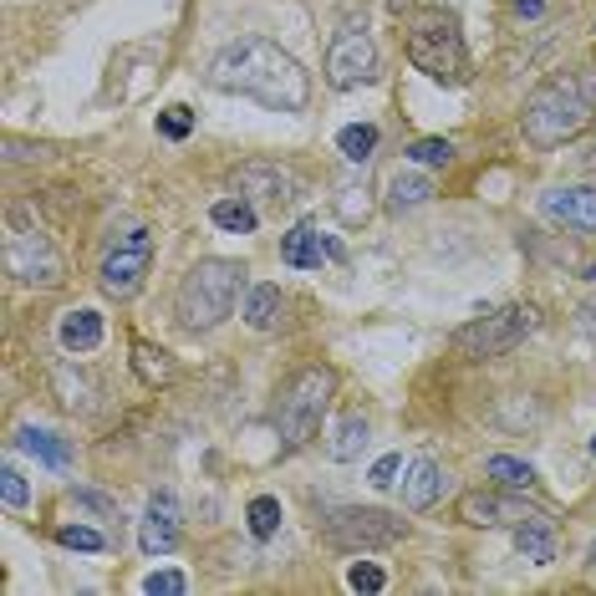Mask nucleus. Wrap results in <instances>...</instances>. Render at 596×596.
<instances>
[{
    "label": "nucleus",
    "mask_w": 596,
    "mask_h": 596,
    "mask_svg": "<svg viewBox=\"0 0 596 596\" xmlns=\"http://www.w3.org/2000/svg\"><path fill=\"white\" fill-rule=\"evenodd\" d=\"M209 82L220 92L255 97L260 107H270V113H301V107L311 102L306 67L291 57V51H281L276 41H265V36H240V41L220 46L214 62H209Z\"/></svg>",
    "instance_id": "1"
},
{
    "label": "nucleus",
    "mask_w": 596,
    "mask_h": 596,
    "mask_svg": "<svg viewBox=\"0 0 596 596\" xmlns=\"http://www.w3.org/2000/svg\"><path fill=\"white\" fill-rule=\"evenodd\" d=\"M245 276L250 270L240 260H199L189 276L179 281V296H174V316L184 332H214L235 316V301L245 291Z\"/></svg>",
    "instance_id": "2"
},
{
    "label": "nucleus",
    "mask_w": 596,
    "mask_h": 596,
    "mask_svg": "<svg viewBox=\"0 0 596 596\" xmlns=\"http://www.w3.org/2000/svg\"><path fill=\"white\" fill-rule=\"evenodd\" d=\"M591 113H596V107L586 102L576 77H566V72L546 77L525 97V138L535 148H561V143H571L591 123Z\"/></svg>",
    "instance_id": "3"
},
{
    "label": "nucleus",
    "mask_w": 596,
    "mask_h": 596,
    "mask_svg": "<svg viewBox=\"0 0 596 596\" xmlns=\"http://www.w3.org/2000/svg\"><path fill=\"white\" fill-rule=\"evenodd\" d=\"M408 62L433 77V82H444V87H459L469 77V51H464V36L449 16L439 11H418L413 26H408Z\"/></svg>",
    "instance_id": "4"
},
{
    "label": "nucleus",
    "mask_w": 596,
    "mask_h": 596,
    "mask_svg": "<svg viewBox=\"0 0 596 596\" xmlns=\"http://www.w3.org/2000/svg\"><path fill=\"white\" fill-rule=\"evenodd\" d=\"M332 388L337 377L327 367H301L291 383L281 388V408H276V423H281V439L286 449H301L316 439L321 418H327V403H332Z\"/></svg>",
    "instance_id": "5"
},
{
    "label": "nucleus",
    "mask_w": 596,
    "mask_h": 596,
    "mask_svg": "<svg viewBox=\"0 0 596 596\" xmlns=\"http://www.w3.org/2000/svg\"><path fill=\"white\" fill-rule=\"evenodd\" d=\"M327 540L337 551H388L408 535V520L393 515V510H372V505H347V510H332L321 520Z\"/></svg>",
    "instance_id": "6"
},
{
    "label": "nucleus",
    "mask_w": 596,
    "mask_h": 596,
    "mask_svg": "<svg viewBox=\"0 0 596 596\" xmlns=\"http://www.w3.org/2000/svg\"><path fill=\"white\" fill-rule=\"evenodd\" d=\"M530 332H535V311L530 306H505L495 316H479V321H469V327H459L454 352H464V357H505Z\"/></svg>",
    "instance_id": "7"
},
{
    "label": "nucleus",
    "mask_w": 596,
    "mask_h": 596,
    "mask_svg": "<svg viewBox=\"0 0 596 596\" xmlns=\"http://www.w3.org/2000/svg\"><path fill=\"white\" fill-rule=\"evenodd\" d=\"M148 265H153V235H148V230L118 235V245L107 250V260H102V270H97L102 296H113V301L138 296V286H143V276H148Z\"/></svg>",
    "instance_id": "8"
},
{
    "label": "nucleus",
    "mask_w": 596,
    "mask_h": 596,
    "mask_svg": "<svg viewBox=\"0 0 596 596\" xmlns=\"http://www.w3.org/2000/svg\"><path fill=\"white\" fill-rule=\"evenodd\" d=\"M6 276H16L21 286H62L67 281V260L57 255L46 235L36 230H11L6 240Z\"/></svg>",
    "instance_id": "9"
},
{
    "label": "nucleus",
    "mask_w": 596,
    "mask_h": 596,
    "mask_svg": "<svg viewBox=\"0 0 596 596\" xmlns=\"http://www.w3.org/2000/svg\"><path fill=\"white\" fill-rule=\"evenodd\" d=\"M367 82H377V46H372L367 31H342L327 46V87L357 92Z\"/></svg>",
    "instance_id": "10"
},
{
    "label": "nucleus",
    "mask_w": 596,
    "mask_h": 596,
    "mask_svg": "<svg viewBox=\"0 0 596 596\" xmlns=\"http://www.w3.org/2000/svg\"><path fill=\"white\" fill-rule=\"evenodd\" d=\"M459 520L464 525H530V520H551V510L546 505H530V500H520V495H484V490H474V495H464L459 500Z\"/></svg>",
    "instance_id": "11"
},
{
    "label": "nucleus",
    "mask_w": 596,
    "mask_h": 596,
    "mask_svg": "<svg viewBox=\"0 0 596 596\" xmlns=\"http://www.w3.org/2000/svg\"><path fill=\"white\" fill-rule=\"evenodd\" d=\"M235 189H245V199H265V204L301 199V179L286 164H270V158H250L245 169H235Z\"/></svg>",
    "instance_id": "12"
},
{
    "label": "nucleus",
    "mask_w": 596,
    "mask_h": 596,
    "mask_svg": "<svg viewBox=\"0 0 596 596\" xmlns=\"http://www.w3.org/2000/svg\"><path fill=\"white\" fill-rule=\"evenodd\" d=\"M540 209L551 214V220L581 230V235H596V189L586 184H571V189H546L540 194Z\"/></svg>",
    "instance_id": "13"
},
{
    "label": "nucleus",
    "mask_w": 596,
    "mask_h": 596,
    "mask_svg": "<svg viewBox=\"0 0 596 596\" xmlns=\"http://www.w3.org/2000/svg\"><path fill=\"white\" fill-rule=\"evenodd\" d=\"M281 260L291 270H321V260H342V245L327 240L316 225H296L291 235H281Z\"/></svg>",
    "instance_id": "14"
},
{
    "label": "nucleus",
    "mask_w": 596,
    "mask_h": 596,
    "mask_svg": "<svg viewBox=\"0 0 596 596\" xmlns=\"http://www.w3.org/2000/svg\"><path fill=\"white\" fill-rule=\"evenodd\" d=\"M449 490V474L439 469V459H413L408 464V479H403V505L408 510H428Z\"/></svg>",
    "instance_id": "15"
},
{
    "label": "nucleus",
    "mask_w": 596,
    "mask_h": 596,
    "mask_svg": "<svg viewBox=\"0 0 596 596\" xmlns=\"http://www.w3.org/2000/svg\"><path fill=\"white\" fill-rule=\"evenodd\" d=\"M16 449L31 454L46 469H72V444L62 439V433H51V428H36V423L16 428Z\"/></svg>",
    "instance_id": "16"
},
{
    "label": "nucleus",
    "mask_w": 596,
    "mask_h": 596,
    "mask_svg": "<svg viewBox=\"0 0 596 596\" xmlns=\"http://www.w3.org/2000/svg\"><path fill=\"white\" fill-rule=\"evenodd\" d=\"M102 311H92V306H77V311H67L62 316V327H57V342L67 347V352H92V347H102Z\"/></svg>",
    "instance_id": "17"
},
{
    "label": "nucleus",
    "mask_w": 596,
    "mask_h": 596,
    "mask_svg": "<svg viewBox=\"0 0 596 596\" xmlns=\"http://www.w3.org/2000/svg\"><path fill=\"white\" fill-rule=\"evenodd\" d=\"M515 551H520L530 566H551V561H556V520L515 525Z\"/></svg>",
    "instance_id": "18"
},
{
    "label": "nucleus",
    "mask_w": 596,
    "mask_h": 596,
    "mask_svg": "<svg viewBox=\"0 0 596 596\" xmlns=\"http://www.w3.org/2000/svg\"><path fill=\"white\" fill-rule=\"evenodd\" d=\"M133 372L143 377L148 388H169L179 377V362L164 347H153V342H133Z\"/></svg>",
    "instance_id": "19"
},
{
    "label": "nucleus",
    "mask_w": 596,
    "mask_h": 596,
    "mask_svg": "<svg viewBox=\"0 0 596 596\" xmlns=\"http://www.w3.org/2000/svg\"><path fill=\"white\" fill-rule=\"evenodd\" d=\"M281 306H286V296H281V286H270V281H255L250 291H245V321L255 332H270L281 321Z\"/></svg>",
    "instance_id": "20"
},
{
    "label": "nucleus",
    "mask_w": 596,
    "mask_h": 596,
    "mask_svg": "<svg viewBox=\"0 0 596 596\" xmlns=\"http://www.w3.org/2000/svg\"><path fill=\"white\" fill-rule=\"evenodd\" d=\"M367 439H372V423H367L362 413H347V418L337 423V433H332V444H327V459L352 464V459L367 449Z\"/></svg>",
    "instance_id": "21"
},
{
    "label": "nucleus",
    "mask_w": 596,
    "mask_h": 596,
    "mask_svg": "<svg viewBox=\"0 0 596 596\" xmlns=\"http://www.w3.org/2000/svg\"><path fill=\"white\" fill-rule=\"evenodd\" d=\"M209 220H214V230H225V235H255L260 214H255V204L240 194V199H214V204H209Z\"/></svg>",
    "instance_id": "22"
},
{
    "label": "nucleus",
    "mask_w": 596,
    "mask_h": 596,
    "mask_svg": "<svg viewBox=\"0 0 596 596\" xmlns=\"http://www.w3.org/2000/svg\"><path fill=\"white\" fill-rule=\"evenodd\" d=\"M433 199V179H423V174H393V184H388V204L393 209H418V204H428Z\"/></svg>",
    "instance_id": "23"
},
{
    "label": "nucleus",
    "mask_w": 596,
    "mask_h": 596,
    "mask_svg": "<svg viewBox=\"0 0 596 596\" xmlns=\"http://www.w3.org/2000/svg\"><path fill=\"white\" fill-rule=\"evenodd\" d=\"M484 474L500 479L505 490H530V484H535V469L525 459H515V454H490V459H484Z\"/></svg>",
    "instance_id": "24"
},
{
    "label": "nucleus",
    "mask_w": 596,
    "mask_h": 596,
    "mask_svg": "<svg viewBox=\"0 0 596 596\" xmlns=\"http://www.w3.org/2000/svg\"><path fill=\"white\" fill-rule=\"evenodd\" d=\"M337 148H342L347 164H367L372 148H377V123H347V128L337 133Z\"/></svg>",
    "instance_id": "25"
},
{
    "label": "nucleus",
    "mask_w": 596,
    "mask_h": 596,
    "mask_svg": "<svg viewBox=\"0 0 596 596\" xmlns=\"http://www.w3.org/2000/svg\"><path fill=\"white\" fill-rule=\"evenodd\" d=\"M245 520H250V535L255 540H270V535L281 530V500L276 495H255L250 510H245Z\"/></svg>",
    "instance_id": "26"
},
{
    "label": "nucleus",
    "mask_w": 596,
    "mask_h": 596,
    "mask_svg": "<svg viewBox=\"0 0 596 596\" xmlns=\"http://www.w3.org/2000/svg\"><path fill=\"white\" fill-rule=\"evenodd\" d=\"M138 546H143V556H169L174 546H179V525H169V520H143V530H138Z\"/></svg>",
    "instance_id": "27"
},
{
    "label": "nucleus",
    "mask_w": 596,
    "mask_h": 596,
    "mask_svg": "<svg viewBox=\"0 0 596 596\" xmlns=\"http://www.w3.org/2000/svg\"><path fill=\"white\" fill-rule=\"evenodd\" d=\"M194 107H184V102H174V107H164V113H158V133H164L169 143H184L189 133H194Z\"/></svg>",
    "instance_id": "28"
},
{
    "label": "nucleus",
    "mask_w": 596,
    "mask_h": 596,
    "mask_svg": "<svg viewBox=\"0 0 596 596\" xmlns=\"http://www.w3.org/2000/svg\"><path fill=\"white\" fill-rule=\"evenodd\" d=\"M408 158H413L418 169H444L449 158H454V143H449V138H418V143L408 148Z\"/></svg>",
    "instance_id": "29"
},
{
    "label": "nucleus",
    "mask_w": 596,
    "mask_h": 596,
    "mask_svg": "<svg viewBox=\"0 0 596 596\" xmlns=\"http://www.w3.org/2000/svg\"><path fill=\"white\" fill-rule=\"evenodd\" d=\"M0 500H6V510H26L31 505V484L16 464H0Z\"/></svg>",
    "instance_id": "30"
},
{
    "label": "nucleus",
    "mask_w": 596,
    "mask_h": 596,
    "mask_svg": "<svg viewBox=\"0 0 596 596\" xmlns=\"http://www.w3.org/2000/svg\"><path fill=\"white\" fill-rule=\"evenodd\" d=\"M57 540L67 551H107V535H97L92 525H57Z\"/></svg>",
    "instance_id": "31"
},
{
    "label": "nucleus",
    "mask_w": 596,
    "mask_h": 596,
    "mask_svg": "<svg viewBox=\"0 0 596 596\" xmlns=\"http://www.w3.org/2000/svg\"><path fill=\"white\" fill-rule=\"evenodd\" d=\"M347 586H352V591H383V586H388V571L377 566V561H352Z\"/></svg>",
    "instance_id": "32"
},
{
    "label": "nucleus",
    "mask_w": 596,
    "mask_h": 596,
    "mask_svg": "<svg viewBox=\"0 0 596 596\" xmlns=\"http://www.w3.org/2000/svg\"><path fill=\"white\" fill-rule=\"evenodd\" d=\"M143 591L148 596H184L189 591V576L184 571H153V576H143Z\"/></svg>",
    "instance_id": "33"
},
{
    "label": "nucleus",
    "mask_w": 596,
    "mask_h": 596,
    "mask_svg": "<svg viewBox=\"0 0 596 596\" xmlns=\"http://www.w3.org/2000/svg\"><path fill=\"white\" fill-rule=\"evenodd\" d=\"M398 474H408V469H403V454H383V459L372 464L367 484H372V490H393V484H398Z\"/></svg>",
    "instance_id": "34"
},
{
    "label": "nucleus",
    "mask_w": 596,
    "mask_h": 596,
    "mask_svg": "<svg viewBox=\"0 0 596 596\" xmlns=\"http://www.w3.org/2000/svg\"><path fill=\"white\" fill-rule=\"evenodd\" d=\"M337 214H342V225H362L367 214H372V204H367V189H342V199H337Z\"/></svg>",
    "instance_id": "35"
},
{
    "label": "nucleus",
    "mask_w": 596,
    "mask_h": 596,
    "mask_svg": "<svg viewBox=\"0 0 596 596\" xmlns=\"http://www.w3.org/2000/svg\"><path fill=\"white\" fill-rule=\"evenodd\" d=\"M72 500H77L82 510H97V515H107V520L118 515V500H107V495H97V490H82V484H72Z\"/></svg>",
    "instance_id": "36"
},
{
    "label": "nucleus",
    "mask_w": 596,
    "mask_h": 596,
    "mask_svg": "<svg viewBox=\"0 0 596 596\" xmlns=\"http://www.w3.org/2000/svg\"><path fill=\"white\" fill-rule=\"evenodd\" d=\"M148 515H153V520H169V525H179V500H174L169 490H158V495L148 500Z\"/></svg>",
    "instance_id": "37"
},
{
    "label": "nucleus",
    "mask_w": 596,
    "mask_h": 596,
    "mask_svg": "<svg viewBox=\"0 0 596 596\" xmlns=\"http://www.w3.org/2000/svg\"><path fill=\"white\" fill-rule=\"evenodd\" d=\"M540 11H546V0H515V16L520 21H535Z\"/></svg>",
    "instance_id": "38"
},
{
    "label": "nucleus",
    "mask_w": 596,
    "mask_h": 596,
    "mask_svg": "<svg viewBox=\"0 0 596 596\" xmlns=\"http://www.w3.org/2000/svg\"><path fill=\"white\" fill-rule=\"evenodd\" d=\"M576 82H581V92H586V102L596 107V67H586V72H581Z\"/></svg>",
    "instance_id": "39"
},
{
    "label": "nucleus",
    "mask_w": 596,
    "mask_h": 596,
    "mask_svg": "<svg viewBox=\"0 0 596 596\" xmlns=\"http://www.w3.org/2000/svg\"><path fill=\"white\" fill-rule=\"evenodd\" d=\"M586 169H596V143H591V153H586Z\"/></svg>",
    "instance_id": "40"
},
{
    "label": "nucleus",
    "mask_w": 596,
    "mask_h": 596,
    "mask_svg": "<svg viewBox=\"0 0 596 596\" xmlns=\"http://www.w3.org/2000/svg\"><path fill=\"white\" fill-rule=\"evenodd\" d=\"M586 281H596V260H591V265H586Z\"/></svg>",
    "instance_id": "41"
},
{
    "label": "nucleus",
    "mask_w": 596,
    "mask_h": 596,
    "mask_svg": "<svg viewBox=\"0 0 596 596\" xmlns=\"http://www.w3.org/2000/svg\"><path fill=\"white\" fill-rule=\"evenodd\" d=\"M586 561H591V566H596V540H591V551H586Z\"/></svg>",
    "instance_id": "42"
},
{
    "label": "nucleus",
    "mask_w": 596,
    "mask_h": 596,
    "mask_svg": "<svg viewBox=\"0 0 596 596\" xmlns=\"http://www.w3.org/2000/svg\"><path fill=\"white\" fill-rule=\"evenodd\" d=\"M591 459H596V439H591Z\"/></svg>",
    "instance_id": "43"
}]
</instances>
